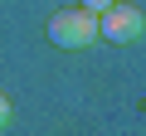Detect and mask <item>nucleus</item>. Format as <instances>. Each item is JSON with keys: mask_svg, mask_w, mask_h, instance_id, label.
<instances>
[{"mask_svg": "<svg viewBox=\"0 0 146 136\" xmlns=\"http://www.w3.org/2000/svg\"><path fill=\"white\" fill-rule=\"evenodd\" d=\"M98 34H107L112 44L136 39V34H141V10H131V5H107V10L98 15Z\"/></svg>", "mask_w": 146, "mask_h": 136, "instance_id": "2", "label": "nucleus"}, {"mask_svg": "<svg viewBox=\"0 0 146 136\" xmlns=\"http://www.w3.org/2000/svg\"><path fill=\"white\" fill-rule=\"evenodd\" d=\"M5 121H10V102L0 97V126H5Z\"/></svg>", "mask_w": 146, "mask_h": 136, "instance_id": "4", "label": "nucleus"}, {"mask_svg": "<svg viewBox=\"0 0 146 136\" xmlns=\"http://www.w3.org/2000/svg\"><path fill=\"white\" fill-rule=\"evenodd\" d=\"M49 39L58 49H88L98 39V15L93 10H58L49 20Z\"/></svg>", "mask_w": 146, "mask_h": 136, "instance_id": "1", "label": "nucleus"}, {"mask_svg": "<svg viewBox=\"0 0 146 136\" xmlns=\"http://www.w3.org/2000/svg\"><path fill=\"white\" fill-rule=\"evenodd\" d=\"M107 5H117V0H83V10H93V15H102Z\"/></svg>", "mask_w": 146, "mask_h": 136, "instance_id": "3", "label": "nucleus"}]
</instances>
